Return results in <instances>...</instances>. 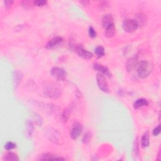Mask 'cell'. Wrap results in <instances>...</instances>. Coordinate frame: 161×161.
<instances>
[{"instance_id":"cell-1","label":"cell","mask_w":161,"mask_h":161,"mask_svg":"<svg viewBox=\"0 0 161 161\" xmlns=\"http://www.w3.org/2000/svg\"><path fill=\"white\" fill-rule=\"evenodd\" d=\"M43 91L46 96L52 99H57L61 96L62 90L59 85L52 82H45Z\"/></svg>"},{"instance_id":"cell-2","label":"cell","mask_w":161,"mask_h":161,"mask_svg":"<svg viewBox=\"0 0 161 161\" xmlns=\"http://www.w3.org/2000/svg\"><path fill=\"white\" fill-rule=\"evenodd\" d=\"M137 67L138 75L142 79H145L149 76L152 72L154 69V65L152 62L146 60L141 61L138 64Z\"/></svg>"},{"instance_id":"cell-3","label":"cell","mask_w":161,"mask_h":161,"mask_svg":"<svg viewBox=\"0 0 161 161\" xmlns=\"http://www.w3.org/2000/svg\"><path fill=\"white\" fill-rule=\"evenodd\" d=\"M51 74L52 77L59 81H64L67 77L66 72L61 67H53L51 71Z\"/></svg>"},{"instance_id":"cell-4","label":"cell","mask_w":161,"mask_h":161,"mask_svg":"<svg viewBox=\"0 0 161 161\" xmlns=\"http://www.w3.org/2000/svg\"><path fill=\"white\" fill-rule=\"evenodd\" d=\"M96 82H97L98 86L100 89V90H101L103 92H104V93H110V88L109 86H108V84L107 83L106 78H105V77L102 74L99 73L97 74Z\"/></svg>"},{"instance_id":"cell-5","label":"cell","mask_w":161,"mask_h":161,"mask_svg":"<svg viewBox=\"0 0 161 161\" xmlns=\"http://www.w3.org/2000/svg\"><path fill=\"white\" fill-rule=\"evenodd\" d=\"M139 24L135 19H127L124 21L123 24V28L124 30L129 33L135 31L139 27Z\"/></svg>"},{"instance_id":"cell-6","label":"cell","mask_w":161,"mask_h":161,"mask_svg":"<svg viewBox=\"0 0 161 161\" xmlns=\"http://www.w3.org/2000/svg\"><path fill=\"white\" fill-rule=\"evenodd\" d=\"M73 49L78 54L79 56L84 59H91L93 57V54L90 52L85 50L81 45H74Z\"/></svg>"},{"instance_id":"cell-7","label":"cell","mask_w":161,"mask_h":161,"mask_svg":"<svg viewBox=\"0 0 161 161\" xmlns=\"http://www.w3.org/2000/svg\"><path fill=\"white\" fill-rule=\"evenodd\" d=\"M82 131H83V127L81 125L77 122L74 123L70 131V136L73 140H76L80 136Z\"/></svg>"},{"instance_id":"cell-8","label":"cell","mask_w":161,"mask_h":161,"mask_svg":"<svg viewBox=\"0 0 161 161\" xmlns=\"http://www.w3.org/2000/svg\"><path fill=\"white\" fill-rule=\"evenodd\" d=\"M63 42L64 39L61 37H55L49 40L47 45H46V48L48 49H52L57 47L63 43Z\"/></svg>"},{"instance_id":"cell-9","label":"cell","mask_w":161,"mask_h":161,"mask_svg":"<svg viewBox=\"0 0 161 161\" xmlns=\"http://www.w3.org/2000/svg\"><path fill=\"white\" fill-rule=\"evenodd\" d=\"M138 57L133 56L129 59L127 63V69L129 72L132 71L135 68L138 66Z\"/></svg>"},{"instance_id":"cell-10","label":"cell","mask_w":161,"mask_h":161,"mask_svg":"<svg viewBox=\"0 0 161 161\" xmlns=\"http://www.w3.org/2000/svg\"><path fill=\"white\" fill-rule=\"evenodd\" d=\"M102 24L104 29L110 27L111 25H113L114 21L112 15L110 14L104 15L102 18Z\"/></svg>"},{"instance_id":"cell-11","label":"cell","mask_w":161,"mask_h":161,"mask_svg":"<svg viewBox=\"0 0 161 161\" xmlns=\"http://www.w3.org/2000/svg\"><path fill=\"white\" fill-rule=\"evenodd\" d=\"M93 68H94V69L100 72L101 73H102L104 75H108V77L111 76V74L110 73L109 70H108V69L106 67L103 66V65H100L99 64H94Z\"/></svg>"},{"instance_id":"cell-12","label":"cell","mask_w":161,"mask_h":161,"mask_svg":"<svg viewBox=\"0 0 161 161\" xmlns=\"http://www.w3.org/2000/svg\"><path fill=\"white\" fill-rule=\"evenodd\" d=\"M148 104H149V102L147 100L141 98V99H139L135 101L133 103V107L135 109H139V108L146 106Z\"/></svg>"},{"instance_id":"cell-13","label":"cell","mask_w":161,"mask_h":161,"mask_svg":"<svg viewBox=\"0 0 161 161\" xmlns=\"http://www.w3.org/2000/svg\"><path fill=\"white\" fill-rule=\"evenodd\" d=\"M40 160H64V159L62 158L59 156H56L53 155L52 154H45L41 156L40 157Z\"/></svg>"},{"instance_id":"cell-14","label":"cell","mask_w":161,"mask_h":161,"mask_svg":"<svg viewBox=\"0 0 161 161\" xmlns=\"http://www.w3.org/2000/svg\"><path fill=\"white\" fill-rule=\"evenodd\" d=\"M149 133L147 132L143 135L142 140H141V144H142V147L143 148H146L149 146Z\"/></svg>"},{"instance_id":"cell-15","label":"cell","mask_w":161,"mask_h":161,"mask_svg":"<svg viewBox=\"0 0 161 161\" xmlns=\"http://www.w3.org/2000/svg\"><path fill=\"white\" fill-rule=\"evenodd\" d=\"M115 34V25L105 28L104 34L106 37L108 38L112 37H113Z\"/></svg>"},{"instance_id":"cell-16","label":"cell","mask_w":161,"mask_h":161,"mask_svg":"<svg viewBox=\"0 0 161 161\" xmlns=\"http://www.w3.org/2000/svg\"><path fill=\"white\" fill-rule=\"evenodd\" d=\"M3 160L6 161H18L19 160V159L17 155L15 153L9 152L4 157Z\"/></svg>"},{"instance_id":"cell-17","label":"cell","mask_w":161,"mask_h":161,"mask_svg":"<svg viewBox=\"0 0 161 161\" xmlns=\"http://www.w3.org/2000/svg\"><path fill=\"white\" fill-rule=\"evenodd\" d=\"M22 78V75L21 74V73L16 71L14 73L13 75V82H14V86L17 87L18 86L19 83H20L21 79Z\"/></svg>"},{"instance_id":"cell-18","label":"cell","mask_w":161,"mask_h":161,"mask_svg":"<svg viewBox=\"0 0 161 161\" xmlns=\"http://www.w3.org/2000/svg\"><path fill=\"white\" fill-rule=\"evenodd\" d=\"M49 132V139L52 140V142H57L59 140V136H60V135L56 132V130H54L53 132L51 131V132Z\"/></svg>"},{"instance_id":"cell-19","label":"cell","mask_w":161,"mask_h":161,"mask_svg":"<svg viewBox=\"0 0 161 161\" xmlns=\"http://www.w3.org/2000/svg\"><path fill=\"white\" fill-rule=\"evenodd\" d=\"M95 54L97 55L98 57H102L104 55V49L102 46H98L95 49Z\"/></svg>"},{"instance_id":"cell-20","label":"cell","mask_w":161,"mask_h":161,"mask_svg":"<svg viewBox=\"0 0 161 161\" xmlns=\"http://www.w3.org/2000/svg\"><path fill=\"white\" fill-rule=\"evenodd\" d=\"M69 117V110H65L64 111V112L62 113V120L64 122L67 121V120H68Z\"/></svg>"},{"instance_id":"cell-21","label":"cell","mask_w":161,"mask_h":161,"mask_svg":"<svg viewBox=\"0 0 161 161\" xmlns=\"http://www.w3.org/2000/svg\"><path fill=\"white\" fill-rule=\"evenodd\" d=\"M91 139V135L90 133L88 132L84 135V136L83 139V142L85 144H88L89 142H90Z\"/></svg>"},{"instance_id":"cell-22","label":"cell","mask_w":161,"mask_h":161,"mask_svg":"<svg viewBox=\"0 0 161 161\" xmlns=\"http://www.w3.org/2000/svg\"><path fill=\"white\" fill-rule=\"evenodd\" d=\"M15 147H16V144L13 142H7L6 143V145L5 146V148L8 150L13 149L14 148H15Z\"/></svg>"},{"instance_id":"cell-23","label":"cell","mask_w":161,"mask_h":161,"mask_svg":"<svg viewBox=\"0 0 161 161\" xmlns=\"http://www.w3.org/2000/svg\"><path fill=\"white\" fill-rule=\"evenodd\" d=\"M34 5L37 6H43L47 4V1H44V0H38V1H34Z\"/></svg>"},{"instance_id":"cell-24","label":"cell","mask_w":161,"mask_h":161,"mask_svg":"<svg viewBox=\"0 0 161 161\" xmlns=\"http://www.w3.org/2000/svg\"><path fill=\"white\" fill-rule=\"evenodd\" d=\"M89 35L91 38H94L96 37V32L92 27L89 28Z\"/></svg>"},{"instance_id":"cell-25","label":"cell","mask_w":161,"mask_h":161,"mask_svg":"<svg viewBox=\"0 0 161 161\" xmlns=\"http://www.w3.org/2000/svg\"><path fill=\"white\" fill-rule=\"evenodd\" d=\"M160 133V125H159L158 126L154 129L152 133L154 136H157Z\"/></svg>"},{"instance_id":"cell-26","label":"cell","mask_w":161,"mask_h":161,"mask_svg":"<svg viewBox=\"0 0 161 161\" xmlns=\"http://www.w3.org/2000/svg\"><path fill=\"white\" fill-rule=\"evenodd\" d=\"M133 153L135 154V156H138L139 155V147H138V144L136 140V142H135L134 147H133Z\"/></svg>"},{"instance_id":"cell-27","label":"cell","mask_w":161,"mask_h":161,"mask_svg":"<svg viewBox=\"0 0 161 161\" xmlns=\"http://www.w3.org/2000/svg\"><path fill=\"white\" fill-rule=\"evenodd\" d=\"M27 128L28 129V131L27 132H28L29 135H32V133L33 132V129H34V127H33V125L31 122H29L27 123Z\"/></svg>"},{"instance_id":"cell-28","label":"cell","mask_w":161,"mask_h":161,"mask_svg":"<svg viewBox=\"0 0 161 161\" xmlns=\"http://www.w3.org/2000/svg\"><path fill=\"white\" fill-rule=\"evenodd\" d=\"M5 6L6 8H9L12 5L13 3V1H9V0H7V1H5Z\"/></svg>"},{"instance_id":"cell-29","label":"cell","mask_w":161,"mask_h":161,"mask_svg":"<svg viewBox=\"0 0 161 161\" xmlns=\"http://www.w3.org/2000/svg\"><path fill=\"white\" fill-rule=\"evenodd\" d=\"M101 7L104 6V8H106V6L108 5V1H101L100 4Z\"/></svg>"},{"instance_id":"cell-30","label":"cell","mask_w":161,"mask_h":161,"mask_svg":"<svg viewBox=\"0 0 161 161\" xmlns=\"http://www.w3.org/2000/svg\"><path fill=\"white\" fill-rule=\"evenodd\" d=\"M80 3H82V4H83V5H86V4L89 3V1H81Z\"/></svg>"},{"instance_id":"cell-31","label":"cell","mask_w":161,"mask_h":161,"mask_svg":"<svg viewBox=\"0 0 161 161\" xmlns=\"http://www.w3.org/2000/svg\"><path fill=\"white\" fill-rule=\"evenodd\" d=\"M160 152H159V154H158V157H159V158L157 159V160H160Z\"/></svg>"}]
</instances>
